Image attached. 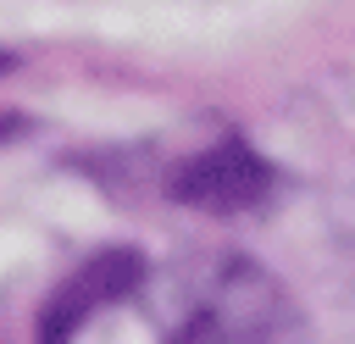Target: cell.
I'll list each match as a JSON object with an SVG mask.
<instances>
[{"label":"cell","instance_id":"6da1fadb","mask_svg":"<svg viewBox=\"0 0 355 344\" xmlns=\"http://www.w3.org/2000/svg\"><path fill=\"white\" fill-rule=\"evenodd\" d=\"M155 327L183 344H244V338H283L300 327L288 289L250 255L211 250L161 277Z\"/></svg>","mask_w":355,"mask_h":344},{"label":"cell","instance_id":"3957f363","mask_svg":"<svg viewBox=\"0 0 355 344\" xmlns=\"http://www.w3.org/2000/svg\"><path fill=\"white\" fill-rule=\"evenodd\" d=\"M144 283V255L139 250H100L94 261H83L78 272H67V283L55 289V300L39 316V338H67L78 333L94 311L128 300Z\"/></svg>","mask_w":355,"mask_h":344},{"label":"cell","instance_id":"277c9868","mask_svg":"<svg viewBox=\"0 0 355 344\" xmlns=\"http://www.w3.org/2000/svg\"><path fill=\"white\" fill-rule=\"evenodd\" d=\"M6 67H11V55H0V72H6Z\"/></svg>","mask_w":355,"mask_h":344},{"label":"cell","instance_id":"7a4b0ae2","mask_svg":"<svg viewBox=\"0 0 355 344\" xmlns=\"http://www.w3.org/2000/svg\"><path fill=\"white\" fill-rule=\"evenodd\" d=\"M166 194L189 211L233 216V211H250L272 194V166L244 139H216L166 172Z\"/></svg>","mask_w":355,"mask_h":344}]
</instances>
